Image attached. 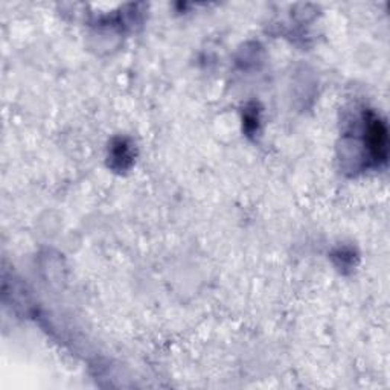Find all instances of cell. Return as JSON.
Instances as JSON below:
<instances>
[{"instance_id": "obj_1", "label": "cell", "mask_w": 390, "mask_h": 390, "mask_svg": "<svg viewBox=\"0 0 390 390\" xmlns=\"http://www.w3.org/2000/svg\"><path fill=\"white\" fill-rule=\"evenodd\" d=\"M369 148L372 151L375 160H384L387 154V135L384 126L377 118L369 126Z\"/></svg>"}]
</instances>
